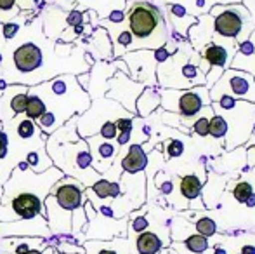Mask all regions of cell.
Here are the masks:
<instances>
[{"instance_id":"6da1fadb","label":"cell","mask_w":255,"mask_h":254,"mask_svg":"<svg viewBox=\"0 0 255 254\" xmlns=\"http://www.w3.org/2000/svg\"><path fill=\"white\" fill-rule=\"evenodd\" d=\"M45 152L52 160V166L68 178H73L85 188H91L96 181L101 180V174L96 173L92 166L91 150L85 139L77 141H56L51 136L45 141Z\"/></svg>"},{"instance_id":"7a4b0ae2","label":"cell","mask_w":255,"mask_h":254,"mask_svg":"<svg viewBox=\"0 0 255 254\" xmlns=\"http://www.w3.org/2000/svg\"><path fill=\"white\" fill-rule=\"evenodd\" d=\"M128 31L132 33L130 51H154L167 42V28L160 9L149 2H135L127 12Z\"/></svg>"},{"instance_id":"3957f363","label":"cell","mask_w":255,"mask_h":254,"mask_svg":"<svg viewBox=\"0 0 255 254\" xmlns=\"http://www.w3.org/2000/svg\"><path fill=\"white\" fill-rule=\"evenodd\" d=\"M198 56L189 49H181V51L174 52L165 59L163 63L158 64V80L161 87L165 89H193L198 85H205V73L200 68V64L193 59Z\"/></svg>"},{"instance_id":"277c9868","label":"cell","mask_w":255,"mask_h":254,"mask_svg":"<svg viewBox=\"0 0 255 254\" xmlns=\"http://www.w3.org/2000/svg\"><path fill=\"white\" fill-rule=\"evenodd\" d=\"M160 105L163 110L170 113H177L179 117L191 119L198 115L205 106H210V94L207 85H198L193 89H161L160 91Z\"/></svg>"},{"instance_id":"5b68a950","label":"cell","mask_w":255,"mask_h":254,"mask_svg":"<svg viewBox=\"0 0 255 254\" xmlns=\"http://www.w3.org/2000/svg\"><path fill=\"white\" fill-rule=\"evenodd\" d=\"M208 94L212 103L221 99L222 96H228L236 101L255 103V77L247 71L228 68L221 75V78L212 85V89H208Z\"/></svg>"},{"instance_id":"8992f818","label":"cell","mask_w":255,"mask_h":254,"mask_svg":"<svg viewBox=\"0 0 255 254\" xmlns=\"http://www.w3.org/2000/svg\"><path fill=\"white\" fill-rule=\"evenodd\" d=\"M144 84L132 80L128 75L122 73V71H115L113 77L108 80L106 99L118 101L122 108H125L128 113L135 115V101L141 96V92L144 91Z\"/></svg>"},{"instance_id":"52a82bcc","label":"cell","mask_w":255,"mask_h":254,"mask_svg":"<svg viewBox=\"0 0 255 254\" xmlns=\"http://www.w3.org/2000/svg\"><path fill=\"white\" fill-rule=\"evenodd\" d=\"M245 14H249L242 5H214L210 16L214 19V31L219 37L238 38L243 33Z\"/></svg>"},{"instance_id":"ba28073f","label":"cell","mask_w":255,"mask_h":254,"mask_svg":"<svg viewBox=\"0 0 255 254\" xmlns=\"http://www.w3.org/2000/svg\"><path fill=\"white\" fill-rule=\"evenodd\" d=\"M124 63L127 64L128 68V77L132 80L139 82V84L149 85V87H154L156 84V59H154V52L153 51H130L125 52L122 56Z\"/></svg>"},{"instance_id":"9c48e42d","label":"cell","mask_w":255,"mask_h":254,"mask_svg":"<svg viewBox=\"0 0 255 254\" xmlns=\"http://www.w3.org/2000/svg\"><path fill=\"white\" fill-rule=\"evenodd\" d=\"M84 192L85 187L80 185L73 178H61V181H57L52 187L51 195L54 197L56 204L64 211V213H73L75 209L84 206Z\"/></svg>"},{"instance_id":"30bf717a","label":"cell","mask_w":255,"mask_h":254,"mask_svg":"<svg viewBox=\"0 0 255 254\" xmlns=\"http://www.w3.org/2000/svg\"><path fill=\"white\" fill-rule=\"evenodd\" d=\"M12 66L19 75L30 77L44 66V51L37 42H23L12 52Z\"/></svg>"},{"instance_id":"8fae6325","label":"cell","mask_w":255,"mask_h":254,"mask_svg":"<svg viewBox=\"0 0 255 254\" xmlns=\"http://www.w3.org/2000/svg\"><path fill=\"white\" fill-rule=\"evenodd\" d=\"M9 199V207L12 214L19 220H35L42 216L45 218V207L44 200L35 192H17L14 195L5 197Z\"/></svg>"},{"instance_id":"7c38bea8","label":"cell","mask_w":255,"mask_h":254,"mask_svg":"<svg viewBox=\"0 0 255 254\" xmlns=\"http://www.w3.org/2000/svg\"><path fill=\"white\" fill-rule=\"evenodd\" d=\"M91 150V157H92V166H94L96 173L106 174L108 171H111L113 162L118 155V150L120 146L117 145V141H108V139L99 138L98 134L91 136V138L85 139Z\"/></svg>"},{"instance_id":"4fadbf2b","label":"cell","mask_w":255,"mask_h":254,"mask_svg":"<svg viewBox=\"0 0 255 254\" xmlns=\"http://www.w3.org/2000/svg\"><path fill=\"white\" fill-rule=\"evenodd\" d=\"M148 162H149V157L146 153L144 146L139 145V143H134V145L128 146L127 153L122 159L120 169L122 173H128V174L142 173L148 167Z\"/></svg>"},{"instance_id":"5bb4252c","label":"cell","mask_w":255,"mask_h":254,"mask_svg":"<svg viewBox=\"0 0 255 254\" xmlns=\"http://www.w3.org/2000/svg\"><path fill=\"white\" fill-rule=\"evenodd\" d=\"M233 51H229L228 45H222L219 42H208L202 47V59L210 68H221L228 70V64L233 58Z\"/></svg>"},{"instance_id":"9a60e30c","label":"cell","mask_w":255,"mask_h":254,"mask_svg":"<svg viewBox=\"0 0 255 254\" xmlns=\"http://www.w3.org/2000/svg\"><path fill=\"white\" fill-rule=\"evenodd\" d=\"M84 251V254H128V244L120 237L113 241H87Z\"/></svg>"},{"instance_id":"2e32d148","label":"cell","mask_w":255,"mask_h":254,"mask_svg":"<svg viewBox=\"0 0 255 254\" xmlns=\"http://www.w3.org/2000/svg\"><path fill=\"white\" fill-rule=\"evenodd\" d=\"M85 195L89 197H98L99 200H108V199H118L122 195V188L118 181H111L108 178H101L99 181H96L91 188H85Z\"/></svg>"},{"instance_id":"e0dca14e","label":"cell","mask_w":255,"mask_h":254,"mask_svg":"<svg viewBox=\"0 0 255 254\" xmlns=\"http://www.w3.org/2000/svg\"><path fill=\"white\" fill-rule=\"evenodd\" d=\"M160 91L156 87H144L135 101V113L141 117H149L160 106Z\"/></svg>"},{"instance_id":"ac0fdd59","label":"cell","mask_w":255,"mask_h":254,"mask_svg":"<svg viewBox=\"0 0 255 254\" xmlns=\"http://www.w3.org/2000/svg\"><path fill=\"white\" fill-rule=\"evenodd\" d=\"M161 249H163V242L154 232H142L135 239L137 254H158Z\"/></svg>"},{"instance_id":"d6986e66","label":"cell","mask_w":255,"mask_h":254,"mask_svg":"<svg viewBox=\"0 0 255 254\" xmlns=\"http://www.w3.org/2000/svg\"><path fill=\"white\" fill-rule=\"evenodd\" d=\"M203 188V181L200 180L196 174H186V176L181 178V183H179V190H181V195L184 197L186 200H195L200 197Z\"/></svg>"},{"instance_id":"ffe728a7","label":"cell","mask_w":255,"mask_h":254,"mask_svg":"<svg viewBox=\"0 0 255 254\" xmlns=\"http://www.w3.org/2000/svg\"><path fill=\"white\" fill-rule=\"evenodd\" d=\"M14 94L9 96V108L12 115H21L26 110L28 103V87L26 85H12Z\"/></svg>"},{"instance_id":"44dd1931","label":"cell","mask_w":255,"mask_h":254,"mask_svg":"<svg viewBox=\"0 0 255 254\" xmlns=\"http://www.w3.org/2000/svg\"><path fill=\"white\" fill-rule=\"evenodd\" d=\"M45 112H47V106H45L44 99L38 98L37 94H30V92H28V103H26V110H24L26 119L35 122V120L40 119Z\"/></svg>"},{"instance_id":"7402d4cb","label":"cell","mask_w":255,"mask_h":254,"mask_svg":"<svg viewBox=\"0 0 255 254\" xmlns=\"http://www.w3.org/2000/svg\"><path fill=\"white\" fill-rule=\"evenodd\" d=\"M228 132H229V126L226 122V119L222 115H219V113H214L210 122H208V134L214 139H222Z\"/></svg>"},{"instance_id":"603a6c76","label":"cell","mask_w":255,"mask_h":254,"mask_svg":"<svg viewBox=\"0 0 255 254\" xmlns=\"http://www.w3.org/2000/svg\"><path fill=\"white\" fill-rule=\"evenodd\" d=\"M233 70H240V71H247L252 77H255V54L245 56V54H236L231 61Z\"/></svg>"},{"instance_id":"cb8c5ba5","label":"cell","mask_w":255,"mask_h":254,"mask_svg":"<svg viewBox=\"0 0 255 254\" xmlns=\"http://www.w3.org/2000/svg\"><path fill=\"white\" fill-rule=\"evenodd\" d=\"M184 249L193 254H205L208 249V239L202 237V235L195 234V235H189L188 239L184 241Z\"/></svg>"},{"instance_id":"d4e9b609","label":"cell","mask_w":255,"mask_h":254,"mask_svg":"<svg viewBox=\"0 0 255 254\" xmlns=\"http://www.w3.org/2000/svg\"><path fill=\"white\" fill-rule=\"evenodd\" d=\"M24 162L30 166V171H33L35 174H37V173H45V171L52 167V166H47V164H44V159H42V152H37V150H33V152H28Z\"/></svg>"},{"instance_id":"484cf974","label":"cell","mask_w":255,"mask_h":254,"mask_svg":"<svg viewBox=\"0 0 255 254\" xmlns=\"http://www.w3.org/2000/svg\"><path fill=\"white\" fill-rule=\"evenodd\" d=\"M16 132L21 139H31L33 136L38 134V127L33 120L30 119H23L17 122V127H16Z\"/></svg>"},{"instance_id":"4316f807","label":"cell","mask_w":255,"mask_h":254,"mask_svg":"<svg viewBox=\"0 0 255 254\" xmlns=\"http://www.w3.org/2000/svg\"><path fill=\"white\" fill-rule=\"evenodd\" d=\"M195 228H196V232H198V235L207 237V239L217 234V223H215L214 220H210V218H200L195 223Z\"/></svg>"},{"instance_id":"83f0119b","label":"cell","mask_w":255,"mask_h":254,"mask_svg":"<svg viewBox=\"0 0 255 254\" xmlns=\"http://www.w3.org/2000/svg\"><path fill=\"white\" fill-rule=\"evenodd\" d=\"M252 185L249 183V181H238L236 183V187L233 188V197H235L238 202H245L247 199H249V195L252 193Z\"/></svg>"},{"instance_id":"f1b7e54d","label":"cell","mask_w":255,"mask_h":254,"mask_svg":"<svg viewBox=\"0 0 255 254\" xmlns=\"http://www.w3.org/2000/svg\"><path fill=\"white\" fill-rule=\"evenodd\" d=\"M98 136L103 139H108V141H115L118 136V129L115 126V120H108V122H104L101 127H99L98 131Z\"/></svg>"},{"instance_id":"f546056e","label":"cell","mask_w":255,"mask_h":254,"mask_svg":"<svg viewBox=\"0 0 255 254\" xmlns=\"http://www.w3.org/2000/svg\"><path fill=\"white\" fill-rule=\"evenodd\" d=\"M149 228V221L146 216H141V214H135L134 218H132L130 225H128V230L132 232V234H142V232H148Z\"/></svg>"},{"instance_id":"4dcf8cb0","label":"cell","mask_w":255,"mask_h":254,"mask_svg":"<svg viewBox=\"0 0 255 254\" xmlns=\"http://www.w3.org/2000/svg\"><path fill=\"white\" fill-rule=\"evenodd\" d=\"M182 153H184V143L181 139H170V141H167V148H165L167 159H175V157H181Z\"/></svg>"},{"instance_id":"1f68e13d","label":"cell","mask_w":255,"mask_h":254,"mask_svg":"<svg viewBox=\"0 0 255 254\" xmlns=\"http://www.w3.org/2000/svg\"><path fill=\"white\" fill-rule=\"evenodd\" d=\"M212 115H214V110H212L208 115H202L200 119H196L195 124H193V131H195L198 136H202V138L208 136V122H210Z\"/></svg>"},{"instance_id":"d6a6232c","label":"cell","mask_w":255,"mask_h":254,"mask_svg":"<svg viewBox=\"0 0 255 254\" xmlns=\"http://www.w3.org/2000/svg\"><path fill=\"white\" fill-rule=\"evenodd\" d=\"M156 187L160 188L161 195H165V197H170L172 193H174V183H172L170 178H167L163 173L156 174Z\"/></svg>"},{"instance_id":"836d02e7","label":"cell","mask_w":255,"mask_h":254,"mask_svg":"<svg viewBox=\"0 0 255 254\" xmlns=\"http://www.w3.org/2000/svg\"><path fill=\"white\" fill-rule=\"evenodd\" d=\"M168 10H170L172 17H174V24L179 21H186L188 17H193L188 14V10L181 5V3H168Z\"/></svg>"},{"instance_id":"e575fe53","label":"cell","mask_w":255,"mask_h":254,"mask_svg":"<svg viewBox=\"0 0 255 254\" xmlns=\"http://www.w3.org/2000/svg\"><path fill=\"white\" fill-rule=\"evenodd\" d=\"M17 0H0V10L7 16V19H12L19 9H17Z\"/></svg>"},{"instance_id":"d590c367","label":"cell","mask_w":255,"mask_h":254,"mask_svg":"<svg viewBox=\"0 0 255 254\" xmlns=\"http://www.w3.org/2000/svg\"><path fill=\"white\" fill-rule=\"evenodd\" d=\"M0 28H2V35L5 40H10V38H14L17 35V31H19V24L14 23V21H7V23H2L0 24Z\"/></svg>"},{"instance_id":"8d00e7d4","label":"cell","mask_w":255,"mask_h":254,"mask_svg":"<svg viewBox=\"0 0 255 254\" xmlns=\"http://www.w3.org/2000/svg\"><path fill=\"white\" fill-rule=\"evenodd\" d=\"M115 126H117L118 132H132L134 131V119L132 117H120L115 120Z\"/></svg>"},{"instance_id":"74e56055","label":"cell","mask_w":255,"mask_h":254,"mask_svg":"<svg viewBox=\"0 0 255 254\" xmlns=\"http://www.w3.org/2000/svg\"><path fill=\"white\" fill-rule=\"evenodd\" d=\"M9 153V136L5 131L0 129V160H3Z\"/></svg>"},{"instance_id":"f35d334b","label":"cell","mask_w":255,"mask_h":254,"mask_svg":"<svg viewBox=\"0 0 255 254\" xmlns=\"http://www.w3.org/2000/svg\"><path fill=\"white\" fill-rule=\"evenodd\" d=\"M108 21H110L111 24H122L125 21V14L122 9L118 10H111L110 14H108Z\"/></svg>"},{"instance_id":"ab89813d","label":"cell","mask_w":255,"mask_h":254,"mask_svg":"<svg viewBox=\"0 0 255 254\" xmlns=\"http://www.w3.org/2000/svg\"><path fill=\"white\" fill-rule=\"evenodd\" d=\"M130 139H132V132H118V136H117V145L120 146H125V145H128L130 143Z\"/></svg>"},{"instance_id":"60d3db41","label":"cell","mask_w":255,"mask_h":254,"mask_svg":"<svg viewBox=\"0 0 255 254\" xmlns=\"http://www.w3.org/2000/svg\"><path fill=\"white\" fill-rule=\"evenodd\" d=\"M247 160H249V166L250 167H255V146L252 148H249V152H247Z\"/></svg>"},{"instance_id":"b9f144b4","label":"cell","mask_w":255,"mask_h":254,"mask_svg":"<svg viewBox=\"0 0 255 254\" xmlns=\"http://www.w3.org/2000/svg\"><path fill=\"white\" fill-rule=\"evenodd\" d=\"M240 254H255V246H243L240 249Z\"/></svg>"},{"instance_id":"7bdbcfd3","label":"cell","mask_w":255,"mask_h":254,"mask_svg":"<svg viewBox=\"0 0 255 254\" xmlns=\"http://www.w3.org/2000/svg\"><path fill=\"white\" fill-rule=\"evenodd\" d=\"M243 204H245L247 207H255V193H254V192L250 193V195H249V199H247Z\"/></svg>"},{"instance_id":"ee69618b","label":"cell","mask_w":255,"mask_h":254,"mask_svg":"<svg viewBox=\"0 0 255 254\" xmlns=\"http://www.w3.org/2000/svg\"><path fill=\"white\" fill-rule=\"evenodd\" d=\"M24 254H45L42 249H31V251H28V253H24Z\"/></svg>"},{"instance_id":"f6af8a7d","label":"cell","mask_w":255,"mask_h":254,"mask_svg":"<svg viewBox=\"0 0 255 254\" xmlns=\"http://www.w3.org/2000/svg\"><path fill=\"white\" fill-rule=\"evenodd\" d=\"M56 254H61V253H56Z\"/></svg>"}]
</instances>
